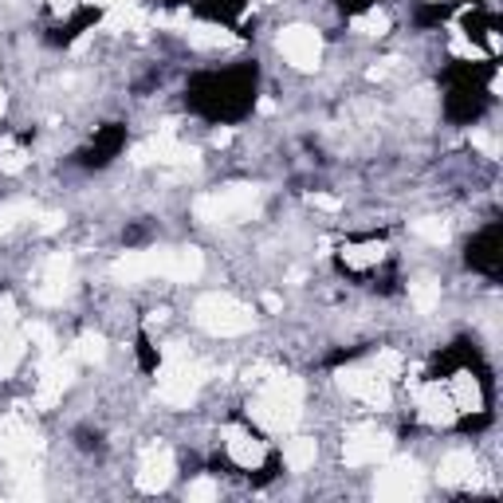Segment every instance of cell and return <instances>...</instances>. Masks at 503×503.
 Masks as SVG:
<instances>
[{
	"label": "cell",
	"mask_w": 503,
	"mask_h": 503,
	"mask_svg": "<svg viewBox=\"0 0 503 503\" xmlns=\"http://www.w3.org/2000/svg\"><path fill=\"white\" fill-rule=\"evenodd\" d=\"M205 271V255L197 248H149L126 252L111 263V279L122 287H134L142 279H173V284H193Z\"/></svg>",
	"instance_id": "obj_1"
},
{
	"label": "cell",
	"mask_w": 503,
	"mask_h": 503,
	"mask_svg": "<svg viewBox=\"0 0 503 503\" xmlns=\"http://www.w3.org/2000/svg\"><path fill=\"white\" fill-rule=\"evenodd\" d=\"M303 382L287 374H271L268 382H260V393L248 405V413L255 417V425H263L268 432H287L299 425L303 417Z\"/></svg>",
	"instance_id": "obj_2"
},
{
	"label": "cell",
	"mask_w": 503,
	"mask_h": 503,
	"mask_svg": "<svg viewBox=\"0 0 503 503\" xmlns=\"http://www.w3.org/2000/svg\"><path fill=\"white\" fill-rule=\"evenodd\" d=\"M205 377H209V370L197 366L181 342H170L162 370H157V397H162L165 405H173V409H189Z\"/></svg>",
	"instance_id": "obj_3"
},
{
	"label": "cell",
	"mask_w": 503,
	"mask_h": 503,
	"mask_svg": "<svg viewBox=\"0 0 503 503\" xmlns=\"http://www.w3.org/2000/svg\"><path fill=\"white\" fill-rule=\"evenodd\" d=\"M193 213L205 225H240V220H252L260 213V189L255 185H228V189L205 193V197H197Z\"/></svg>",
	"instance_id": "obj_4"
},
{
	"label": "cell",
	"mask_w": 503,
	"mask_h": 503,
	"mask_svg": "<svg viewBox=\"0 0 503 503\" xmlns=\"http://www.w3.org/2000/svg\"><path fill=\"white\" fill-rule=\"evenodd\" d=\"M193 319H197L201 331L217 334V339H232V334H244L252 326V307H244L240 299H232V295L213 291V295L197 299Z\"/></svg>",
	"instance_id": "obj_5"
},
{
	"label": "cell",
	"mask_w": 503,
	"mask_h": 503,
	"mask_svg": "<svg viewBox=\"0 0 503 503\" xmlns=\"http://www.w3.org/2000/svg\"><path fill=\"white\" fill-rule=\"evenodd\" d=\"M28 354V334L20 326L12 295H0V382L16 374V366Z\"/></svg>",
	"instance_id": "obj_6"
},
{
	"label": "cell",
	"mask_w": 503,
	"mask_h": 503,
	"mask_svg": "<svg viewBox=\"0 0 503 503\" xmlns=\"http://www.w3.org/2000/svg\"><path fill=\"white\" fill-rule=\"evenodd\" d=\"M374 496L385 503H405L421 496V468L413 461H393L377 472L374 480Z\"/></svg>",
	"instance_id": "obj_7"
},
{
	"label": "cell",
	"mask_w": 503,
	"mask_h": 503,
	"mask_svg": "<svg viewBox=\"0 0 503 503\" xmlns=\"http://www.w3.org/2000/svg\"><path fill=\"white\" fill-rule=\"evenodd\" d=\"M40 432L20 417V413H4L0 417V456L12 464H28L40 453Z\"/></svg>",
	"instance_id": "obj_8"
},
{
	"label": "cell",
	"mask_w": 503,
	"mask_h": 503,
	"mask_svg": "<svg viewBox=\"0 0 503 503\" xmlns=\"http://www.w3.org/2000/svg\"><path fill=\"white\" fill-rule=\"evenodd\" d=\"M393 448V440L385 437L382 429L374 425H358L347 432V440H342V461H347L350 468H366V464H377L385 461Z\"/></svg>",
	"instance_id": "obj_9"
},
{
	"label": "cell",
	"mask_w": 503,
	"mask_h": 503,
	"mask_svg": "<svg viewBox=\"0 0 503 503\" xmlns=\"http://www.w3.org/2000/svg\"><path fill=\"white\" fill-rule=\"evenodd\" d=\"M279 51H284V59L291 67L315 72L323 59V40H319V32L307 28V24H291V28L279 32Z\"/></svg>",
	"instance_id": "obj_10"
},
{
	"label": "cell",
	"mask_w": 503,
	"mask_h": 503,
	"mask_svg": "<svg viewBox=\"0 0 503 503\" xmlns=\"http://www.w3.org/2000/svg\"><path fill=\"white\" fill-rule=\"evenodd\" d=\"M339 385L347 390V397L370 405V409H390V405H393L390 377H382L374 366H370V370H347V374L339 377Z\"/></svg>",
	"instance_id": "obj_11"
},
{
	"label": "cell",
	"mask_w": 503,
	"mask_h": 503,
	"mask_svg": "<svg viewBox=\"0 0 503 503\" xmlns=\"http://www.w3.org/2000/svg\"><path fill=\"white\" fill-rule=\"evenodd\" d=\"M134 165H197V149L173 138V126H165L157 138H149L134 149Z\"/></svg>",
	"instance_id": "obj_12"
},
{
	"label": "cell",
	"mask_w": 503,
	"mask_h": 503,
	"mask_svg": "<svg viewBox=\"0 0 503 503\" xmlns=\"http://www.w3.org/2000/svg\"><path fill=\"white\" fill-rule=\"evenodd\" d=\"M75 382V354H51L40 366V382H36V409H51V405L64 397V390Z\"/></svg>",
	"instance_id": "obj_13"
},
{
	"label": "cell",
	"mask_w": 503,
	"mask_h": 503,
	"mask_svg": "<svg viewBox=\"0 0 503 503\" xmlns=\"http://www.w3.org/2000/svg\"><path fill=\"white\" fill-rule=\"evenodd\" d=\"M72 279H75L72 255H67V252L48 255V263H43V271H40V279H36V299H40L43 307L64 303L67 291H72Z\"/></svg>",
	"instance_id": "obj_14"
},
{
	"label": "cell",
	"mask_w": 503,
	"mask_h": 503,
	"mask_svg": "<svg viewBox=\"0 0 503 503\" xmlns=\"http://www.w3.org/2000/svg\"><path fill=\"white\" fill-rule=\"evenodd\" d=\"M173 480V453L165 445H146L138 461V488L142 492H165Z\"/></svg>",
	"instance_id": "obj_15"
},
{
	"label": "cell",
	"mask_w": 503,
	"mask_h": 503,
	"mask_svg": "<svg viewBox=\"0 0 503 503\" xmlns=\"http://www.w3.org/2000/svg\"><path fill=\"white\" fill-rule=\"evenodd\" d=\"M417 409H421V421H429V425H448V421L456 417V405H453V397H448V385H440V382L421 385Z\"/></svg>",
	"instance_id": "obj_16"
},
{
	"label": "cell",
	"mask_w": 503,
	"mask_h": 503,
	"mask_svg": "<svg viewBox=\"0 0 503 503\" xmlns=\"http://www.w3.org/2000/svg\"><path fill=\"white\" fill-rule=\"evenodd\" d=\"M225 448L240 468H260L263 464V440H255L252 432H244L236 425L225 429Z\"/></svg>",
	"instance_id": "obj_17"
},
{
	"label": "cell",
	"mask_w": 503,
	"mask_h": 503,
	"mask_svg": "<svg viewBox=\"0 0 503 503\" xmlns=\"http://www.w3.org/2000/svg\"><path fill=\"white\" fill-rule=\"evenodd\" d=\"M476 476V456L472 453H464V448H456V453H448L445 461H440V468H437V480L440 484H468Z\"/></svg>",
	"instance_id": "obj_18"
},
{
	"label": "cell",
	"mask_w": 503,
	"mask_h": 503,
	"mask_svg": "<svg viewBox=\"0 0 503 503\" xmlns=\"http://www.w3.org/2000/svg\"><path fill=\"white\" fill-rule=\"evenodd\" d=\"M315 456H319L315 437H291V440H284V464L291 468V472H307V468L315 464Z\"/></svg>",
	"instance_id": "obj_19"
},
{
	"label": "cell",
	"mask_w": 503,
	"mask_h": 503,
	"mask_svg": "<svg viewBox=\"0 0 503 503\" xmlns=\"http://www.w3.org/2000/svg\"><path fill=\"white\" fill-rule=\"evenodd\" d=\"M185 36H189L193 48H228V43H236L232 32L217 28V24H189Z\"/></svg>",
	"instance_id": "obj_20"
},
{
	"label": "cell",
	"mask_w": 503,
	"mask_h": 503,
	"mask_svg": "<svg viewBox=\"0 0 503 503\" xmlns=\"http://www.w3.org/2000/svg\"><path fill=\"white\" fill-rule=\"evenodd\" d=\"M409 299H413V307H417L421 315H429L432 307L440 303V284H437V279H413V284H409Z\"/></svg>",
	"instance_id": "obj_21"
},
{
	"label": "cell",
	"mask_w": 503,
	"mask_h": 503,
	"mask_svg": "<svg viewBox=\"0 0 503 503\" xmlns=\"http://www.w3.org/2000/svg\"><path fill=\"white\" fill-rule=\"evenodd\" d=\"M409 228H413V236H421L425 244H437V248L448 244V225L440 217H421V220H413Z\"/></svg>",
	"instance_id": "obj_22"
},
{
	"label": "cell",
	"mask_w": 503,
	"mask_h": 503,
	"mask_svg": "<svg viewBox=\"0 0 503 503\" xmlns=\"http://www.w3.org/2000/svg\"><path fill=\"white\" fill-rule=\"evenodd\" d=\"M75 362H103L107 354V342H103V334H83V339L75 342Z\"/></svg>",
	"instance_id": "obj_23"
},
{
	"label": "cell",
	"mask_w": 503,
	"mask_h": 503,
	"mask_svg": "<svg viewBox=\"0 0 503 503\" xmlns=\"http://www.w3.org/2000/svg\"><path fill=\"white\" fill-rule=\"evenodd\" d=\"M32 213H36V209H32L28 201H12V205H0V236L12 232V228L20 225V220H28Z\"/></svg>",
	"instance_id": "obj_24"
},
{
	"label": "cell",
	"mask_w": 503,
	"mask_h": 503,
	"mask_svg": "<svg viewBox=\"0 0 503 503\" xmlns=\"http://www.w3.org/2000/svg\"><path fill=\"white\" fill-rule=\"evenodd\" d=\"M24 334H28V342L32 347L40 350V358H51V354H59L56 350V334L48 331V326L43 323H32V326H24Z\"/></svg>",
	"instance_id": "obj_25"
},
{
	"label": "cell",
	"mask_w": 503,
	"mask_h": 503,
	"mask_svg": "<svg viewBox=\"0 0 503 503\" xmlns=\"http://www.w3.org/2000/svg\"><path fill=\"white\" fill-rule=\"evenodd\" d=\"M342 260H347L350 268H370V263L382 260V244H366V248H347V252H342Z\"/></svg>",
	"instance_id": "obj_26"
},
{
	"label": "cell",
	"mask_w": 503,
	"mask_h": 503,
	"mask_svg": "<svg viewBox=\"0 0 503 503\" xmlns=\"http://www.w3.org/2000/svg\"><path fill=\"white\" fill-rule=\"evenodd\" d=\"M401 366H405V362H401V354H397V350H377L374 370H377L382 377H397V374H401Z\"/></svg>",
	"instance_id": "obj_27"
},
{
	"label": "cell",
	"mask_w": 503,
	"mask_h": 503,
	"mask_svg": "<svg viewBox=\"0 0 503 503\" xmlns=\"http://www.w3.org/2000/svg\"><path fill=\"white\" fill-rule=\"evenodd\" d=\"M354 28L362 32V36H385L390 20H385L382 12H370V16H362V20H354Z\"/></svg>",
	"instance_id": "obj_28"
},
{
	"label": "cell",
	"mask_w": 503,
	"mask_h": 503,
	"mask_svg": "<svg viewBox=\"0 0 503 503\" xmlns=\"http://www.w3.org/2000/svg\"><path fill=\"white\" fill-rule=\"evenodd\" d=\"M193 503H205V499H217V484L209 480V476H201V480H193L189 484V492H185Z\"/></svg>",
	"instance_id": "obj_29"
},
{
	"label": "cell",
	"mask_w": 503,
	"mask_h": 503,
	"mask_svg": "<svg viewBox=\"0 0 503 503\" xmlns=\"http://www.w3.org/2000/svg\"><path fill=\"white\" fill-rule=\"evenodd\" d=\"M24 165H28V154H20V149H8V154L0 157V170L4 173H20Z\"/></svg>",
	"instance_id": "obj_30"
},
{
	"label": "cell",
	"mask_w": 503,
	"mask_h": 503,
	"mask_svg": "<svg viewBox=\"0 0 503 503\" xmlns=\"http://www.w3.org/2000/svg\"><path fill=\"white\" fill-rule=\"evenodd\" d=\"M472 146H480L488 157H499V142L492 134H472Z\"/></svg>",
	"instance_id": "obj_31"
},
{
	"label": "cell",
	"mask_w": 503,
	"mask_h": 503,
	"mask_svg": "<svg viewBox=\"0 0 503 503\" xmlns=\"http://www.w3.org/2000/svg\"><path fill=\"white\" fill-rule=\"evenodd\" d=\"M311 205L315 209H326V213H334V209H339V197H331V193H315Z\"/></svg>",
	"instance_id": "obj_32"
},
{
	"label": "cell",
	"mask_w": 503,
	"mask_h": 503,
	"mask_svg": "<svg viewBox=\"0 0 503 503\" xmlns=\"http://www.w3.org/2000/svg\"><path fill=\"white\" fill-rule=\"evenodd\" d=\"M56 228H64V217L59 213H43L40 217V232H56Z\"/></svg>",
	"instance_id": "obj_33"
},
{
	"label": "cell",
	"mask_w": 503,
	"mask_h": 503,
	"mask_svg": "<svg viewBox=\"0 0 503 503\" xmlns=\"http://www.w3.org/2000/svg\"><path fill=\"white\" fill-rule=\"evenodd\" d=\"M87 4H99V8H107L111 12V8H122V4H130V0H87Z\"/></svg>",
	"instance_id": "obj_34"
},
{
	"label": "cell",
	"mask_w": 503,
	"mask_h": 503,
	"mask_svg": "<svg viewBox=\"0 0 503 503\" xmlns=\"http://www.w3.org/2000/svg\"><path fill=\"white\" fill-rule=\"evenodd\" d=\"M213 142H217V146H225V142H232V130H217V134H213Z\"/></svg>",
	"instance_id": "obj_35"
}]
</instances>
